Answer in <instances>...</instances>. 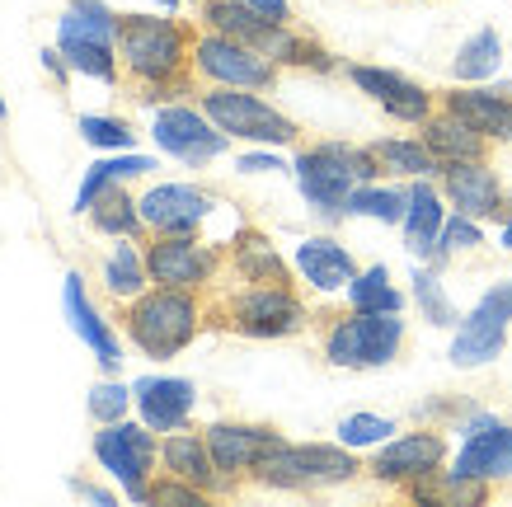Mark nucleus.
<instances>
[{"mask_svg": "<svg viewBox=\"0 0 512 507\" xmlns=\"http://www.w3.org/2000/svg\"><path fill=\"white\" fill-rule=\"evenodd\" d=\"M437 188H442L447 207H456L461 216H475V221H503L512 202L489 160H451L437 174Z\"/></svg>", "mask_w": 512, "mask_h": 507, "instance_id": "17", "label": "nucleus"}, {"mask_svg": "<svg viewBox=\"0 0 512 507\" xmlns=\"http://www.w3.org/2000/svg\"><path fill=\"white\" fill-rule=\"evenodd\" d=\"M132 395H137L141 423L156 432L188 428L193 404H198V390H193V381H184V376H141V381L132 385Z\"/></svg>", "mask_w": 512, "mask_h": 507, "instance_id": "24", "label": "nucleus"}, {"mask_svg": "<svg viewBox=\"0 0 512 507\" xmlns=\"http://www.w3.org/2000/svg\"><path fill=\"white\" fill-rule=\"evenodd\" d=\"M76 132L94 151H132L137 146V127L127 123V118H113V113H80Z\"/></svg>", "mask_w": 512, "mask_h": 507, "instance_id": "37", "label": "nucleus"}, {"mask_svg": "<svg viewBox=\"0 0 512 507\" xmlns=\"http://www.w3.org/2000/svg\"><path fill=\"white\" fill-rule=\"evenodd\" d=\"M118 324H123L127 343L141 357L170 362L207 329V296L184 292V287H146L141 296L118 306Z\"/></svg>", "mask_w": 512, "mask_h": 507, "instance_id": "2", "label": "nucleus"}, {"mask_svg": "<svg viewBox=\"0 0 512 507\" xmlns=\"http://www.w3.org/2000/svg\"><path fill=\"white\" fill-rule=\"evenodd\" d=\"M419 137H423V146L442 160V165H451V160H489V146H494V141L480 137L466 118L447 113L442 104H437V113L419 127Z\"/></svg>", "mask_w": 512, "mask_h": 507, "instance_id": "28", "label": "nucleus"}, {"mask_svg": "<svg viewBox=\"0 0 512 507\" xmlns=\"http://www.w3.org/2000/svg\"><path fill=\"white\" fill-rule=\"evenodd\" d=\"M343 212H348V216H367V221H381V226H400L404 212H409V188L381 184V179H372V184H357Z\"/></svg>", "mask_w": 512, "mask_h": 507, "instance_id": "34", "label": "nucleus"}, {"mask_svg": "<svg viewBox=\"0 0 512 507\" xmlns=\"http://www.w3.org/2000/svg\"><path fill=\"white\" fill-rule=\"evenodd\" d=\"M202 437L212 446L217 470L231 479V484H249L254 465L287 442L273 423H212V428H202Z\"/></svg>", "mask_w": 512, "mask_h": 507, "instance_id": "19", "label": "nucleus"}, {"mask_svg": "<svg viewBox=\"0 0 512 507\" xmlns=\"http://www.w3.org/2000/svg\"><path fill=\"white\" fill-rule=\"evenodd\" d=\"M57 47L66 52L71 71L99 85H123L118 66V10L104 0H66L57 15Z\"/></svg>", "mask_w": 512, "mask_h": 507, "instance_id": "7", "label": "nucleus"}, {"mask_svg": "<svg viewBox=\"0 0 512 507\" xmlns=\"http://www.w3.org/2000/svg\"><path fill=\"white\" fill-rule=\"evenodd\" d=\"M461 451L451 470L456 475H475L489 479V484H512V423H503L498 414H484V409H470L461 418Z\"/></svg>", "mask_w": 512, "mask_h": 507, "instance_id": "15", "label": "nucleus"}, {"mask_svg": "<svg viewBox=\"0 0 512 507\" xmlns=\"http://www.w3.org/2000/svg\"><path fill=\"white\" fill-rule=\"evenodd\" d=\"M484 245V231H480V221L475 216H447V226H442V235H437V259L433 268H442V263L451 259V254H470V249H480Z\"/></svg>", "mask_w": 512, "mask_h": 507, "instance_id": "40", "label": "nucleus"}, {"mask_svg": "<svg viewBox=\"0 0 512 507\" xmlns=\"http://www.w3.org/2000/svg\"><path fill=\"white\" fill-rule=\"evenodd\" d=\"M315 324V310L301 301L296 287L278 282H245L235 292L207 296V329L240 338H296Z\"/></svg>", "mask_w": 512, "mask_h": 507, "instance_id": "3", "label": "nucleus"}, {"mask_svg": "<svg viewBox=\"0 0 512 507\" xmlns=\"http://www.w3.org/2000/svg\"><path fill=\"white\" fill-rule=\"evenodd\" d=\"M348 306L353 310H381V315H400L404 310V292L390 282V268L386 263H372L348 282Z\"/></svg>", "mask_w": 512, "mask_h": 507, "instance_id": "35", "label": "nucleus"}, {"mask_svg": "<svg viewBox=\"0 0 512 507\" xmlns=\"http://www.w3.org/2000/svg\"><path fill=\"white\" fill-rule=\"evenodd\" d=\"M414 306L423 310V320L433 324V329H456V324H461V315L451 306V296H447V287H442V277H437L433 263L414 273Z\"/></svg>", "mask_w": 512, "mask_h": 507, "instance_id": "38", "label": "nucleus"}, {"mask_svg": "<svg viewBox=\"0 0 512 507\" xmlns=\"http://www.w3.org/2000/svg\"><path fill=\"white\" fill-rule=\"evenodd\" d=\"M94 461L104 465V475L118 479L123 498L132 503H151V479H156V461H160V442H156V428L146 423H99L94 432Z\"/></svg>", "mask_w": 512, "mask_h": 507, "instance_id": "9", "label": "nucleus"}, {"mask_svg": "<svg viewBox=\"0 0 512 507\" xmlns=\"http://www.w3.org/2000/svg\"><path fill=\"white\" fill-rule=\"evenodd\" d=\"M198 24L202 29H212V33H226V38H235V43L259 47L264 57L278 52L282 33H287V24L268 19L264 10H254V5H245V0H198Z\"/></svg>", "mask_w": 512, "mask_h": 507, "instance_id": "21", "label": "nucleus"}, {"mask_svg": "<svg viewBox=\"0 0 512 507\" xmlns=\"http://www.w3.org/2000/svg\"><path fill=\"white\" fill-rule=\"evenodd\" d=\"M296 273L301 282L311 287V292H348V282H353L362 268L348 249L334 240V235H311V240H301L296 245Z\"/></svg>", "mask_w": 512, "mask_h": 507, "instance_id": "27", "label": "nucleus"}, {"mask_svg": "<svg viewBox=\"0 0 512 507\" xmlns=\"http://www.w3.org/2000/svg\"><path fill=\"white\" fill-rule=\"evenodd\" d=\"M5 118H10V108H5V99H0V123H5Z\"/></svg>", "mask_w": 512, "mask_h": 507, "instance_id": "49", "label": "nucleus"}, {"mask_svg": "<svg viewBox=\"0 0 512 507\" xmlns=\"http://www.w3.org/2000/svg\"><path fill=\"white\" fill-rule=\"evenodd\" d=\"M193 38L198 24L165 15H118V66L123 90L137 104H179L202 90L193 76Z\"/></svg>", "mask_w": 512, "mask_h": 507, "instance_id": "1", "label": "nucleus"}, {"mask_svg": "<svg viewBox=\"0 0 512 507\" xmlns=\"http://www.w3.org/2000/svg\"><path fill=\"white\" fill-rule=\"evenodd\" d=\"M320 353L339 371H376L404 353V320L381 310H320Z\"/></svg>", "mask_w": 512, "mask_h": 507, "instance_id": "5", "label": "nucleus"}, {"mask_svg": "<svg viewBox=\"0 0 512 507\" xmlns=\"http://www.w3.org/2000/svg\"><path fill=\"white\" fill-rule=\"evenodd\" d=\"M156 5H160V10H170V15H174V10H184V5H198V0H156Z\"/></svg>", "mask_w": 512, "mask_h": 507, "instance_id": "48", "label": "nucleus"}, {"mask_svg": "<svg viewBox=\"0 0 512 507\" xmlns=\"http://www.w3.org/2000/svg\"><path fill=\"white\" fill-rule=\"evenodd\" d=\"M160 470L198 484L207 498H231V493H240V484H231V479L217 470L212 446H207L202 432H188V428L165 432V437H160Z\"/></svg>", "mask_w": 512, "mask_h": 507, "instance_id": "20", "label": "nucleus"}, {"mask_svg": "<svg viewBox=\"0 0 512 507\" xmlns=\"http://www.w3.org/2000/svg\"><path fill=\"white\" fill-rule=\"evenodd\" d=\"M132 404H137V395H132V385H123V381H99V385H90V395H85V409H90L94 423H118V418H127Z\"/></svg>", "mask_w": 512, "mask_h": 507, "instance_id": "39", "label": "nucleus"}, {"mask_svg": "<svg viewBox=\"0 0 512 507\" xmlns=\"http://www.w3.org/2000/svg\"><path fill=\"white\" fill-rule=\"evenodd\" d=\"M156 169V160L151 155H132V151H123V155H109V160H94L90 169H85V179H80V193H76V216H85L90 212V202L104 193V188H113V184H127V179H146Z\"/></svg>", "mask_w": 512, "mask_h": 507, "instance_id": "32", "label": "nucleus"}, {"mask_svg": "<svg viewBox=\"0 0 512 507\" xmlns=\"http://www.w3.org/2000/svg\"><path fill=\"white\" fill-rule=\"evenodd\" d=\"M193 76L202 85H235V90H273L282 76V66L273 57H264L259 47L235 43L226 33H212L198 24L193 38Z\"/></svg>", "mask_w": 512, "mask_h": 507, "instance_id": "11", "label": "nucleus"}, {"mask_svg": "<svg viewBox=\"0 0 512 507\" xmlns=\"http://www.w3.org/2000/svg\"><path fill=\"white\" fill-rule=\"evenodd\" d=\"M226 268H231L240 282H278V287H296L292 268H287V259L278 254V245H273L259 226H249V221H240L235 235L226 240Z\"/></svg>", "mask_w": 512, "mask_h": 507, "instance_id": "25", "label": "nucleus"}, {"mask_svg": "<svg viewBox=\"0 0 512 507\" xmlns=\"http://www.w3.org/2000/svg\"><path fill=\"white\" fill-rule=\"evenodd\" d=\"M146 235H202L207 216L221 212V202L198 184H151L137 198Z\"/></svg>", "mask_w": 512, "mask_h": 507, "instance_id": "16", "label": "nucleus"}, {"mask_svg": "<svg viewBox=\"0 0 512 507\" xmlns=\"http://www.w3.org/2000/svg\"><path fill=\"white\" fill-rule=\"evenodd\" d=\"M508 329H512V277L494 282L489 292L470 306V315H461L456 324V338H451V367L461 371H475V367H489L503 343H508Z\"/></svg>", "mask_w": 512, "mask_h": 507, "instance_id": "12", "label": "nucleus"}, {"mask_svg": "<svg viewBox=\"0 0 512 507\" xmlns=\"http://www.w3.org/2000/svg\"><path fill=\"white\" fill-rule=\"evenodd\" d=\"M254 10H264L268 19H278V24H292V0H245Z\"/></svg>", "mask_w": 512, "mask_h": 507, "instance_id": "46", "label": "nucleus"}, {"mask_svg": "<svg viewBox=\"0 0 512 507\" xmlns=\"http://www.w3.org/2000/svg\"><path fill=\"white\" fill-rule=\"evenodd\" d=\"M146 273L156 287H184V292H212L226 273V245L207 235H146Z\"/></svg>", "mask_w": 512, "mask_h": 507, "instance_id": "10", "label": "nucleus"}, {"mask_svg": "<svg viewBox=\"0 0 512 507\" xmlns=\"http://www.w3.org/2000/svg\"><path fill=\"white\" fill-rule=\"evenodd\" d=\"M404 249L419 263L437 259V235L447 226V198L433 179H409V212H404Z\"/></svg>", "mask_w": 512, "mask_h": 507, "instance_id": "26", "label": "nucleus"}, {"mask_svg": "<svg viewBox=\"0 0 512 507\" xmlns=\"http://www.w3.org/2000/svg\"><path fill=\"white\" fill-rule=\"evenodd\" d=\"M498 66H503V38H498L494 29H480L456 47L451 76L461 80V85H484V80L498 76Z\"/></svg>", "mask_w": 512, "mask_h": 507, "instance_id": "33", "label": "nucleus"}, {"mask_svg": "<svg viewBox=\"0 0 512 507\" xmlns=\"http://www.w3.org/2000/svg\"><path fill=\"white\" fill-rule=\"evenodd\" d=\"M273 62H278V66H296V71H315V76L339 71V57H334V52H329L320 38L292 29V24H287V33H282V43H278V52H273Z\"/></svg>", "mask_w": 512, "mask_h": 507, "instance_id": "36", "label": "nucleus"}, {"mask_svg": "<svg viewBox=\"0 0 512 507\" xmlns=\"http://www.w3.org/2000/svg\"><path fill=\"white\" fill-rule=\"evenodd\" d=\"M137 245L141 240H118V245L104 254V263H99V282H104V292H109L118 306L151 287V273H146V249H137Z\"/></svg>", "mask_w": 512, "mask_h": 507, "instance_id": "30", "label": "nucleus"}, {"mask_svg": "<svg viewBox=\"0 0 512 507\" xmlns=\"http://www.w3.org/2000/svg\"><path fill=\"white\" fill-rule=\"evenodd\" d=\"M357 456L353 446L343 442H282L278 451H268L264 461L254 465L249 484L259 489H278V493H315V489H334L357 479Z\"/></svg>", "mask_w": 512, "mask_h": 507, "instance_id": "6", "label": "nucleus"}, {"mask_svg": "<svg viewBox=\"0 0 512 507\" xmlns=\"http://www.w3.org/2000/svg\"><path fill=\"white\" fill-rule=\"evenodd\" d=\"M296 188L301 198L311 202L325 221H343V207L353 198L357 184H372L381 179V165H376L372 146H353V141H311L301 146L292 160Z\"/></svg>", "mask_w": 512, "mask_h": 507, "instance_id": "4", "label": "nucleus"}, {"mask_svg": "<svg viewBox=\"0 0 512 507\" xmlns=\"http://www.w3.org/2000/svg\"><path fill=\"white\" fill-rule=\"evenodd\" d=\"M372 155H376V165H381V179H437L442 174V160L423 146V137L372 141Z\"/></svg>", "mask_w": 512, "mask_h": 507, "instance_id": "31", "label": "nucleus"}, {"mask_svg": "<svg viewBox=\"0 0 512 507\" xmlns=\"http://www.w3.org/2000/svg\"><path fill=\"white\" fill-rule=\"evenodd\" d=\"M85 221H90L99 235H109V240H146V221H141V207H137V198L127 193V184L104 188V193L90 202Z\"/></svg>", "mask_w": 512, "mask_h": 507, "instance_id": "29", "label": "nucleus"}, {"mask_svg": "<svg viewBox=\"0 0 512 507\" xmlns=\"http://www.w3.org/2000/svg\"><path fill=\"white\" fill-rule=\"evenodd\" d=\"M390 432H395V418H381V414H348V418H339V442L353 446V451L390 442Z\"/></svg>", "mask_w": 512, "mask_h": 507, "instance_id": "41", "label": "nucleus"}, {"mask_svg": "<svg viewBox=\"0 0 512 507\" xmlns=\"http://www.w3.org/2000/svg\"><path fill=\"white\" fill-rule=\"evenodd\" d=\"M498 245L512 249V202H508V212H503V221H498Z\"/></svg>", "mask_w": 512, "mask_h": 507, "instance_id": "47", "label": "nucleus"}, {"mask_svg": "<svg viewBox=\"0 0 512 507\" xmlns=\"http://www.w3.org/2000/svg\"><path fill=\"white\" fill-rule=\"evenodd\" d=\"M66 489L76 493V498H85V503H99V507H113V503H118V493H113V489H99V484H90V479H71Z\"/></svg>", "mask_w": 512, "mask_h": 507, "instance_id": "45", "label": "nucleus"}, {"mask_svg": "<svg viewBox=\"0 0 512 507\" xmlns=\"http://www.w3.org/2000/svg\"><path fill=\"white\" fill-rule=\"evenodd\" d=\"M151 137H156V146L165 155H174L179 165H212L217 155H226V146H231V137L221 132L202 108L193 104H160L156 108V118H151Z\"/></svg>", "mask_w": 512, "mask_h": 507, "instance_id": "13", "label": "nucleus"}, {"mask_svg": "<svg viewBox=\"0 0 512 507\" xmlns=\"http://www.w3.org/2000/svg\"><path fill=\"white\" fill-rule=\"evenodd\" d=\"M442 465H447V437H442V428H419V432H404V437L381 442V451H376V461L367 470H372L376 484L404 489V484L433 475Z\"/></svg>", "mask_w": 512, "mask_h": 507, "instance_id": "18", "label": "nucleus"}, {"mask_svg": "<svg viewBox=\"0 0 512 507\" xmlns=\"http://www.w3.org/2000/svg\"><path fill=\"white\" fill-rule=\"evenodd\" d=\"M198 108L231 141H254V146H296V141H301V127H296L282 108H273L268 99H259V90L202 85Z\"/></svg>", "mask_w": 512, "mask_h": 507, "instance_id": "8", "label": "nucleus"}, {"mask_svg": "<svg viewBox=\"0 0 512 507\" xmlns=\"http://www.w3.org/2000/svg\"><path fill=\"white\" fill-rule=\"evenodd\" d=\"M62 310H66V320H71V329L80 334V343L94 353V362L109 371V376H118V367H123V343H118V334H113V324L94 310L90 292H85V277L80 273H66Z\"/></svg>", "mask_w": 512, "mask_h": 507, "instance_id": "22", "label": "nucleus"}, {"mask_svg": "<svg viewBox=\"0 0 512 507\" xmlns=\"http://www.w3.org/2000/svg\"><path fill=\"white\" fill-rule=\"evenodd\" d=\"M343 76L353 80L357 90L367 94L381 113H390V118L404 127H423L437 113V94L428 90V85H419V80H409L404 71L353 62V66H343Z\"/></svg>", "mask_w": 512, "mask_h": 507, "instance_id": "14", "label": "nucleus"}, {"mask_svg": "<svg viewBox=\"0 0 512 507\" xmlns=\"http://www.w3.org/2000/svg\"><path fill=\"white\" fill-rule=\"evenodd\" d=\"M151 503H156V507H165V503L198 507V503H207V493H202L198 484H188V479H179V475H165V470H160V475L151 479Z\"/></svg>", "mask_w": 512, "mask_h": 507, "instance_id": "42", "label": "nucleus"}, {"mask_svg": "<svg viewBox=\"0 0 512 507\" xmlns=\"http://www.w3.org/2000/svg\"><path fill=\"white\" fill-rule=\"evenodd\" d=\"M235 169H240V174H268V169H287V165H282L278 155H273V151L264 146V151L240 155V160H235Z\"/></svg>", "mask_w": 512, "mask_h": 507, "instance_id": "44", "label": "nucleus"}, {"mask_svg": "<svg viewBox=\"0 0 512 507\" xmlns=\"http://www.w3.org/2000/svg\"><path fill=\"white\" fill-rule=\"evenodd\" d=\"M437 104L456 113V118H466L480 137L498 141H512V90H494V85H456V90H442L437 94Z\"/></svg>", "mask_w": 512, "mask_h": 507, "instance_id": "23", "label": "nucleus"}, {"mask_svg": "<svg viewBox=\"0 0 512 507\" xmlns=\"http://www.w3.org/2000/svg\"><path fill=\"white\" fill-rule=\"evenodd\" d=\"M38 62H43V71L57 80V85H66V80L76 76V71H71V62H66L62 47H43V52H38Z\"/></svg>", "mask_w": 512, "mask_h": 507, "instance_id": "43", "label": "nucleus"}]
</instances>
